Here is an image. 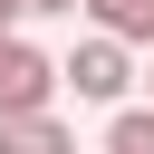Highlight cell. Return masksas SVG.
<instances>
[{"instance_id":"cell-1","label":"cell","mask_w":154,"mask_h":154,"mask_svg":"<svg viewBox=\"0 0 154 154\" xmlns=\"http://www.w3.org/2000/svg\"><path fill=\"white\" fill-rule=\"evenodd\" d=\"M58 87L77 96V106H125L135 87H144V67H135V48L125 38H106V29H87L67 58H58Z\"/></svg>"},{"instance_id":"cell-2","label":"cell","mask_w":154,"mask_h":154,"mask_svg":"<svg viewBox=\"0 0 154 154\" xmlns=\"http://www.w3.org/2000/svg\"><path fill=\"white\" fill-rule=\"evenodd\" d=\"M48 96H58V58H48L38 38L0 29V116H38Z\"/></svg>"},{"instance_id":"cell-5","label":"cell","mask_w":154,"mask_h":154,"mask_svg":"<svg viewBox=\"0 0 154 154\" xmlns=\"http://www.w3.org/2000/svg\"><path fill=\"white\" fill-rule=\"evenodd\" d=\"M96 154H154V106H116L106 116V144Z\"/></svg>"},{"instance_id":"cell-8","label":"cell","mask_w":154,"mask_h":154,"mask_svg":"<svg viewBox=\"0 0 154 154\" xmlns=\"http://www.w3.org/2000/svg\"><path fill=\"white\" fill-rule=\"evenodd\" d=\"M144 106H154V58H144Z\"/></svg>"},{"instance_id":"cell-3","label":"cell","mask_w":154,"mask_h":154,"mask_svg":"<svg viewBox=\"0 0 154 154\" xmlns=\"http://www.w3.org/2000/svg\"><path fill=\"white\" fill-rule=\"evenodd\" d=\"M0 154H77V135L58 106H38V116H0Z\"/></svg>"},{"instance_id":"cell-7","label":"cell","mask_w":154,"mask_h":154,"mask_svg":"<svg viewBox=\"0 0 154 154\" xmlns=\"http://www.w3.org/2000/svg\"><path fill=\"white\" fill-rule=\"evenodd\" d=\"M19 19H29V10H19V0H0V29H19Z\"/></svg>"},{"instance_id":"cell-4","label":"cell","mask_w":154,"mask_h":154,"mask_svg":"<svg viewBox=\"0 0 154 154\" xmlns=\"http://www.w3.org/2000/svg\"><path fill=\"white\" fill-rule=\"evenodd\" d=\"M87 19L125 48H154V0H87Z\"/></svg>"},{"instance_id":"cell-6","label":"cell","mask_w":154,"mask_h":154,"mask_svg":"<svg viewBox=\"0 0 154 154\" xmlns=\"http://www.w3.org/2000/svg\"><path fill=\"white\" fill-rule=\"evenodd\" d=\"M19 10H29V19H77L87 0H19Z\"/></svg>"}]
</instances>
